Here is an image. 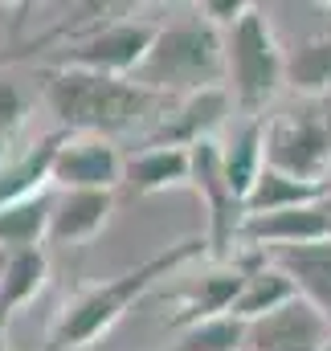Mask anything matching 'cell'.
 Listing matches in <instances>:
<instances>
[{"label": "cell", "instance_id": "cell-1", "mask_svg": "<svg viewBox=\"0 0 331 351\" xmlns=\"http://www.w3.org/2000/svg\"><path fill=\"white\" fill-rule=\"evenodd\" d=\"M209 254V241L201 233L192 237H180L164 245L160 254H152L148 262H139L135 269H123L106 282H94L82 286L78 294H70L49 327V351H86L94 348L152 286H160L164 278H172L176 269H184L188 262L205 258Z\"/></svg>", "mask_w": 331, "mask_h": 351}, {"label": "cell", "instance_id": "cell-2", "mask_svg": "<svg viewBox=\"0 0 331 351\" xmlns=\"http://www.w3.org/2000/svg\"><path fill=\"white\" fill-rule=\"evenodd\" d=\"M41 94L58 119V131L102 135V139L156 123L172 102L156 90L139 86L135 78H111L90 70H49V66L41 70Z\"/></svg>", "mask_w": 331, "mask_h": 351}, {"label": "cell", "instance_id": "cell-3", "mask_svg": "<svg viewBox=\"0 0 331 351\" xmlns=\"http://www.w3.org/2000/svg\"><path fill=\"white\" fill-rule=\"evenodd\" d=\"M131 78L164 98H184L196 90L225 86V37L205 16L168 25L156 33L144 66Z\"/></svg>", "mask_w": 331, "mask_h": 351}, {"label": "cell", "instance_id": "cell-4", "mask_svg": "<svg viewBox=\"0 0 331 351\" xmlns=\"http://www.w3.org/2000/svg\"><path fill=\"white\" fill-rule=\"evenodd\" d=\"M221 37H225V90L233 106H242L249 119H262L274 94L286 86V49L258 4Z\"/></svg>", "mask_w": 331, "mask_h": 351}, {"label": "cell", "instance_id": "cell-5", "mask_svg": "<svg viewBox=\"0 0 331 351\" xmlns=\"http://www.w3.org/2000/svg\"><path fill=\"white\" fill-rule=\"evenodd\" d=\"M266 168L303 184H328L331 172V94L299 98L266 119Z\"/></svg>", "mask_w": 331, "mask_h": 351}, {"label": "cell", "instance_id": "cell-6", "mask_svg": "<svg viewBox=\"0 0 331 351\" xmlns=\"http://www.w3.org/2000/svg\"><path fill=\"white\" fill-rule=\"evenodd\" d=\"M156 33H160V25H152V21H135V16L131 21H111L82 41L45 53V62H49V70H90V74L131 78L144 66Z\"/></svg>", "mask_w": 331, "mask_h": 351}, {"label": "cell", "instance_id": "cell-7", "mask_svg": "<svg viewBox=\"0 0 331 351\" xmlns=\"http://www.w3.org/2000/svg\"><path fill=\"white\" fill-rule=\"evenodd\" d=\"M192 188L209 213V254L217 262H233L238 245H242V229H246V200L229 188L225 168H221V147L209 139L201 147H192Z\"/></svg>", "mask_w": 331, "mask_h": 351}, {"label": "cell", "instance_id": "cell-8", "mask_svg": "<svg viewBox=\"0 0 331 351\" xmlns=\"http://www.w3.org/2000/svg\"><path fill=\"white\" fill-rule=\"evenodd\" d=\"M233 98L225 86L213 90H196V94H184V98H172L168 110L144 131V143L139 147H201L213 139V131L225 123Z\"/></svg>", "mask_w": 331, "mask_h": 351}, {"label": "cell", "instance_id": "cell-9", "mask_svg": "<svg viewBox=\"0 0 331 351\" xmlns=\"http://www.w3.org/2000/svg\"><path fill=\"white\" fill-rule=\"evenodd\" d=\"M123 168H127V156L111 139H102V135H66L58 156H54L49 184L58 192H82V188L119 192Z\"/></svg>", "mask_w": 331, "mask_h": 351}, {"label": "cell", "instance_id": "cell-10", "mask_svg": "<svg viewBox=\"0 0 331 351\" xmlns=\"http://www.w3.org/2000/svg\"><path fill=\"white\" fill-rule=\"evenodd\" d=\"M328 339V319L307 298H290L286 306L246 323V348L242 351H319Z\"/></svg>", "mask_w": 331, "mask_h": 351}, {"label": "cell", "instance_id": "cell-11", "mask_svg": "<svg viewBox=\"0 0 331 351\" xmlns=\"http://www.w3.org/2000/svg\"><path fill=\"white\" fill-rule=\"evenodd\" d=\"M331 241V213L319 204L286 208V213H266V217H246L242 245L249 250H299V245H319Z\"/></svg>", "mask_w": 331, "mask_h": 351}, {"label": "cell", "instance_id": "cell-12", "mask_svg": "<svg viewBox=\"0 0 331 351\" xmlns=\"http://www.w3.org/2000/svg\"><path fill=\"white\" fill-rule=\"evenodd\" d=\"M115 200H119V192H111V188L54 192L45 245H86V241H94L106 229V221L115 213Z\"/></svg>", "mask_w": 331, "mask_h": 351}, {"label": "cell", "instance_id": "cell-13", "mask_svg": "<svg viewBox=\"0 0 331 351\" xmlns=\"http://www.w3.org/2000/svg\"><path fill=\"white\" fill-rule=\"evenodd\" d=\"M233 265L246 274V278H242V290H238V298H233V306H229L233 319L253 323V319H262V315L286 306L290 298H299L295 282L274 265V258H270L266 250H249L246 245V254H238Z\"/></svg>", "mask_w": 331, "mask_h": 351}, {"label": "cell", "instance_id": "cell-14", "mask_svg": "<svg viewBox=\"0 0 331 351\" xmlns=\"http://www.w3.org/2000/svg\"><path fill=\"white\" fill-rule=\"evenodd\" d=\"M242 269L229 265H217L209 269L201 282H192L180 298H176V311L168 315V331H188V327H201V323H213L221 315H229L238 290H242Z\"/></svg>", "mask_w": 331, "mask_h": 351}, {"label": "cell", "instance_id": "cell-15", "mask_svg": "<svg viewBox=\"0 0 331 351\" xmlns=\"http://www.w3.org/2000/svg\"><path fill=\"white\" fill-rule=\"evenodd\" d=\"M123 196H156L168 188H192V152L184 147H139L127 156L123 168Z\"/></svg>", "mask_w": 331, "mask_h": 351}, {"label": "cell", "instance_id": "cell-16", "mask_svg": "<svg viewBox=\"0 0 331 351\" xmlns=\"http://www.w3.org/2000/svg\"><path fill=\"white\" fill-rule=\"evenodd\" d=\"M62 139H66V131H49L45 139L29 143L25 152L4 156V164H0V208L29 200L37 192H49V168H54Z\"/></svg>", "mask_w": 331, "mask_h": 351}, {"label": "cell", "instance_id": "cell-17", "mask_svg": "<svg viewBox=\"0 0 331 351\" xmlns=\"http://www.w3.org/2000/svg\"><path fill=\"white\" fill-rule=\"evenodd\" d=\"M270 258L295 282L299 298H307L331 323V241L299 245V250H270Z\"/></svg>", "mask_w": 331, "mask_h": 351}, {"label": "cell", "instance_id": "cell-18", "mask_svg": "<svg viewBox=\"0 0 331 351\" xmlns=\"http://www.w3.org/2000/svg\"><path fill=\"white\" fill-rule=\"evenodd\" d=\"M49 282V258L45 250H16L0 254V311L12 319L21 306H29Z\"/></svg>", "mask_w": 331, "mask_h": 351}, {"label": "cell", "instance_id": "cell-19", "mask_svg": "<svg viewBox=\"0 0 331 351\" xmlns=\"http://www.w3.org/2000/svg\"><path fill=\"white\" fill-rule=\"evenodd\" d=\"M217 147H221V168H225L229 188L246 200L249 188L258 184V176L266 168V114L262 119H249L242 131H233L229 143H217Z\"/></svg>", "mask_w": 331, "mask_h": 351}, {"label": "cell", "instance_id": "cell-20", "mask_svg": "<svg viewBox=\"0 0 331 351\" xmlns=\"http://www.w3.org/2000/svg\"><path fill=\"white\" fill-rule=\"evenodd\" d=\"M49 213H54V192H37L29 200L0 208V254L41 250L49 237Z\"/></svg>", "mask_w": 331, "mask_h": 351}, {"label": "cell", "instance_id": "cell-21", "mask_svg": "<svg viewBox=\"0 0 331 351\" xmlns=\"http://www.w3.org/2000/svg\"><path fill=\"white\" fill-rule=\"evenodd\" d=\"M331 192V184H303L286 172L262 168L258 184L246 196V213L249 217H266V213H286V208H303V204H319Z\"/></svg>", "mask_w": 331, "mask_h": 351}, {"label": "cell", "instance_id": "cell-22", "mask_svg": "<svg viewBox=\"0 0 331 351\" xmlns=\"http://www.w3.org/2000/svg\"><path fill=\"white\" fill-rule=\"evenodd\" d=\"M286 86L299 98H328L331 94V25L286 53Z\"/></svg>", "mask_w": 331, "mask_h": 351}, {"label": "cell", "instance_id": "cell-23", "mask_svg": "<svg viewBox=\"0 0 331 351\" xmlns=\"http://www.w3.org/2000/svg\"><path fill=\"white\" fill-rule=\"evenodd\" d=\"M242 348H246V323L233 319V315L188 327V331H180V343H176V351H242Z\"/></svg>", "mask_w": 331, "mask_h": 351}, {"label": "cell", "instance_id": "cell-24", "mask_svg": "<svg viewBox=\"0 0 331 351\" xmlns=\"http://www.w3.org/2000/svg\"><path fill=\"white\" fill-rule=\"evenodd\" d=\"M25 119V94L16 82H0V139H12Z\"/></svg>", "mask_w": 331, "mask_h": 351}, {"label": "cell", "instance_id": "cell-25", "mask_svg": "<svg viewBox=\"0 0 331 351\" xmlns=\"http://www.w3.org/2000/svg\"><path fill=\"white\" fill-rule=\"evenodd\" d=\"M249 8H253V4H242V0H205V4H201V16H205L213 29L225 33V29H233V25L246 16Z\"/></svg>", "mask_w": 331, "mask_h": 351}, {"label": "cell", "instance_id": "cell-26", "mask_svg": "<svg viewBox=\"0 0 331 351\" xmlns=\"http://www.w3.org/2000/svg\"><path fill=\"white\" fill-rule=\"evenodd\" d=\"M0 351H8V319H4V311H0Z\"/></svg>", "mask_w": 331, "mask_h": 351}, {"label": "cell", "instance_id": "cell-27", "mask_svg": "<svg viewBox=\"0 0 331 351\" xmlns=\"http://www.w3.org/2000/svg\"><path fill=\"white\" fill-rule=\"evenodd\" d=\"M8 147H12V139H0V164H4V156H8Z\"/></svg>", "mask_w": 331, "mask_h": 351}, {"label": "cell", "instance_id": "cell-28", "mask_svg": "<svg viewBox=\"0 0 331 351\" xmlns=\"http://www.w3.org/2000/svg\"><path fill=\"white\" fill-rule=\"evenodd\" d=\"M323 208H328V213H331V192H328V196H323Z\"/></svg>", "mask_w": 331, "mask_h": 351}, {"label": "cell", "instance_id": "cell-29", "mask_svg": "<svg viewBox=\"0 0 331 351\" xmlns=\"http://www.w3.org/2000/svg\"><path fill=\"white\" fill-rule=\"evenodd\" d=\"M319 351H331V339H328V343H323V348H319Z\"/></svg>", "mask_w": 331, "mask_h": 351}]
</instances>
